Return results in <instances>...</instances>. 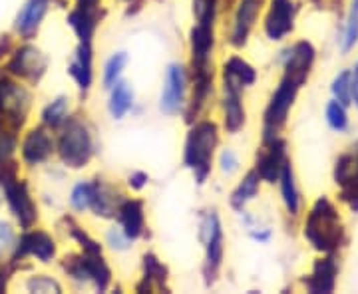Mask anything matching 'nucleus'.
<instances>
[{
    "instance_id": "obj_1",
    "label": "nucleus",
    "mask_w": 358,
    "mask_h": 294,
    "mask_svg": "<svg viewBox=\"0 0 358 294\" xmlns=\"http://www.w3.org/2000/svg\"><path fill=\"white\" fill-rule=\"evenodd\" d=\"M303 235L310 247L322 255H334L345 244L346 233L343 219L329 197H320L310 207Z\"/></svg>"
},
{
    "instance_id": "obj_2",
    "label": "nucleus",
    "mask_w": 358,
    "mask_h": 294,
    "mask_svg": "<svg viewBox=\"0 0 358 294\" xmlns=\"http://www.w3.org/2000/svg\"><path fill=\"white\" fill-rule=\"evenodd\" d=\"M217 145V126L213 122L195 124L185 143V166L195 173L197 183H205L211 171V157Z\"/></svg>"
},
{
    "instance_id": "obj_3",
    "label": "nucleus",
    "mask_w": 358,
    "mask_h": 294,
    "mask_svg": "<svg viewBox=\"0 0 358 294\" xmlns=\"http://www.w3.org/2000/svg\"><path fill=\"white\" fill-rule=\"evenodd\" d=\"M299 88L301 86L296 82L289 80V78H282L279 88L271 96V102L265 110V135H263L265 143L279 138V131L287 124L289 112H291L294 100H296Z\"/></svg>"
},
{
    "instance_id": "obj_4",
    "label": "nucleus",
    "mask_w": 358,
    "mask_h": 294,
    "mask_svg": "<svg viewBox=\"0 0 358 294\" xmlns=\"http://www.w3.org/2000/svg\"><path fill=\"white\" fill-rule=\"evenodd\" d=\"M94 152L92 135L82 119H70L60 138V157L66 166L80 169L90 161Z\"/></svg>"
},
{
    "instance_id": "obj_5",
    "label": "nucleus",
    "mask_w": 358,
    "mask_h": 294,
    "mask_svg": "<svg viewBox=\"0 0 358 294\" xmlns=\"http://www.w3.org/2000/svg\"><path fill=\"white\" fill-rule=\"evenodd\" d=\"M201 237H203L207 256H205V277L207 282L215 281L217 270L223 260V230L215 213H209L201 225Z\"/></svg>"
},
{
    "instance_id": "obj_6",
    "label": "nucleus",
    "mask_w": 358,
    "mask_h": 294,
    "mask_svg": "<svg viewBox=\"0 0 358 294\" xmlns=\"http://www.w3.org/2000/svg\"><path fill=\"white\" fill-rule=\"evenodd\" d=\"M296 4L293 0H271L267 18H265V34L271 40H282L294 30Z\"/></svg>"
},
{
    "instance_id": "obj_7",
    "label": "nucleus",
    "mask_w": 358,
    "mask_h": 294,
    "mask_svg": "<svg viewBox=\"0 0 358 294\" xmlns=\"http://www.w3.org/2000/svg\"><path fill=\"white\" fill-rule=\"evenodd\" d=\"M315 46L307 42V40H301L296 42L293 48H289V52L285 54V78L296 82L299 86H303L308 80V74L313 70L315 64Z\"/></svg>"
},
{
    "instance_id": "obj_8",
    "label": "nucleus",
    "mask_w": 358,
    "mask_h": 294,
    "mask_svg": "<svg viewBox=\"0 0 358 294\" xmlns=\"http://www.w3.org/2000/svg\"><path fill=\"white\" fill-rule=\"evenodd\" d=\"M2 185H4V191H6L8 205L14 211V215L20 221V225L22 227H30L36 221V207H34L30 195H28L26 183L18 181L14 175H4L2 177Z\"/></svg>"
},
{
    "instance_id": "obj_9",
    "label": "nucleus",
    "mask_w": 358,
    "mask_h": 294,
    "mask_svg": "<svg viewBox=\"0 0 358 294\" xmlns=\"http://www.w3.org/2000/svg\"><path fill=\"white\" fill-rule=\"evenodd\" d=\"M68 270H70L72 277H76L80 281H92L100 291H106L110 281H112V270L106 265V260L102 258V253L100 255L84 253V256L74 260Z\"/></svg>"
},
{
    "instance_id": "obj_10",
    "label": "nucleus",
    "mask_w": 358,
    "mask_h": 294,
    "mask_svg": "<svg viewBox=\"0 0 358 294\" xmlns=\"http://www.w3.org/2000/svg\"><path fill=\"white\" fill-rule=\"evenodd\" d=\"M185 70L178 64H171L167 68L166 84L162 91V100H159V110L167 115H176L183 105L185 98Z\"/></svg>"
},
{
    "instance_id": "obj_11",
    "label": "nucleus",
    "mask_w": 358,
    "mask_h": 294,
    "mask_svg": "<svg viewBox=\"0 0 358 294\" xmlns=\"http://www.w3.org/2000/svg\"><path fill=\"white\" fill-rule=\"evenodd\" d=\"M287 163V145L282 140L268 141L267 147L257 155V173L267 183H275L281 177L282 167Z\"/></svg>"
},
{
    "instance_id": "obj_12",
    "label": "nucleus",
    "mask_w": 358,
    "mask_h": 294,
    "mask_svg": "<svg viewBox=\"0 0 358 294\" xmlns=\"http://www.w3.org/2000/svg\"><path fill=\"white\" fill-rule=\"evenodd\" d=\"M336 277H338V263L334 255H324L315 260L313 272L307 279H303V284L308 293H333L336 288Z\"/></svg>"
},
{
    "instance_id": "obj_13",
    "label": "nucleus",
    "mask_w": 358,
    "mask_h": 294,
    "mask_svg": "<svg viewBox=\"0 0 358 294\" xmlns=\"http://www.w3.org/2000/svg\"><path fill=\"white\" fill-rule=\"evenodd\" d=\"M261 8H263V0H241L239 2V8L235 13V22H233V34H231V42L235 46H243L247 42V36H249L251 28L255 26Z\"/></svg>"
},
{
    "instance_id": "obj_14",
    "label": "nucleus",
    "mask_w": 358,
    "mask_h": 294,
    "mask_svg": "<svg viewBox=\"0 0 358 294\" xmlns=\"http://www.w3.org/2000/svg\"><path fill=\"white\" fill-rule=\"evenodd\" d=\"M213 24L197 22L192 30V52H193V68L195 70H209L211 50H213Z\"/></svg>"
},
{
    "instance_id": "obj_15",
    "label": "nucleus",
    "mask_w": 358,
    "mask_h": 294,
    "mask_svg": "<svg viewBox=\"0 0 358 294\" xmlns=\"http://www.w3.org/2000/svg\"><path fill=\"white\" fill-rule=\"evenodd\" d=\"M117 219L122 225V233L128 237L129 241H136L138 237L143 235L145 221H143V203L141 201H138V199L124 201L117 209Z\"/></svg>"
},
{
    "instance_id": "obj_16",
    "label": "nucleus",
    "mask_w": 358,
    "mask_h": 294,
    "mask_svg": "<svg viewBox=\"0 0 358 294\" xmlns=\"http://www.w3.org/2000/svg\"><path fill=\"white\" fill-rule=\"evenodd\" d=\"M225 128L229 133H237L245 126V108L241 103V86L225 80Z\"/></svg>"
},
{
    "instance_id": "obj_17",
    "label": "nucleus",
    "mask_w": 358,
    "mask_h": 294,
    "mask_svg": "<svg viewBox=\"0 0 358 294\" xmlns=\"http://www.w3.org/2000/svg\"><path fill=\"white\" fill-rule=\"evenodd\" d=\"M8 68L13 70L14 74H18V76L36 78L44 72V68H46V60L42 58V54H40L36 48L26 46V48H22V50L14 56V60L10 62Z\"/></svg>"
},
{
    "instance_id": "obj_18",
    "label": "nucleus",
    "mask_w": 358,
    "mask_h": 294,
    "mask_svg": "<svg viewBox=\"0 0 358 294\" xmlns=\"http://www.w3.org/2000/svg\"><path fill=\"white\" fill-rule=\"evenodd\" d=\"M18 255H34L38 256L40 260L48 263L52 256L56 255V244L52 241V237H48L46 233H28L22 237V243L18 249Z\"/></svg>"
},
{
    "instance_id": "obj_19",
    "label": "nucleus",
    "mask_w": 358,
    "mask_h": 294,
    "mask_svg": "<svg viewBox=\"0 0 358 294\" xmlns=\"http://www.w3.org/2000/svg\"><path fill=\"white\" fill-rule=\"evenodd\" d=\"M68 22L76 30V34L82 38V42H92V36L98 28V22H100V14L96 10V6L78 4L76 10L70 14Z\"/></svg>"
},
{
    "instance_id": "obj_20",
    "label": "nucleus",
    "mask_w": 358,
    "mask_h": 294,
    "mask_svg": "<svg viewBox=\"0 0 358 294\" xmlns=\"http://www.w3.org/2000/svg\"><path fill=\"white\" fill-rule=\"evenodd\" d=\"M52 147H54V143H52L50 135L44 129H34L26 138L22 155L28 163H40L52 154Z\"/></svg>"
},
{
    "instance_id": "obj_21",
    "label": "nucleus",
    "mask_w": 358,
    "mask_h": 294,
    "mask_svg": "<svg viewBox=\"0 0 358 294\" xmlns=\"http://www.w3.org/2000/svg\"><path fill=\"white\" fill-rule=\"evenodd\" d=\"M279 181H281V193H282L285 207H287L289 215L296 217V215H299V209H301V195H299L296 181H294L293 163H291L289 159H287V163H285V167H282Z\"/></svg>"
},
{
    "instance_id": "obj_22",
    "label": "nucleus",
    "mask_w": 358,
    "mask_h": 294,
    "mask_svg": "<svg viewBox=\"0 0 358 294\" xmlns=\"http://www.w3.org/2000/svg\"><path fill=\"white\" fill-rule=\"evenodd\" d=\"M120 197H115L114 187H110L108 183H94V201L92 209L96 211V215L100 217H112L115 211L120 209Z\"/></svg>"
},
{
    "instance_id": "obj_23",
    "label": "nucleus",
    "mask_w": 358,
    "mask_h": 294,
    "mask_svg": "<svg viewBox=\"0 0 358 294\" xmlns=\"http://www.w3.org/2000/svg\"><path fill=\"white\" fill-rule=\"evenodd\" d=\"M70 74L74 76L82 90H88L92 84V46H90V42L80 44L76 58L70 64Z\"/></svg>"
},
{
    "instance_id": "obj_24",
    "label": "nucleus",
    "mask_w": 358,
    "mask_h": 294,
    "mask_svg": "<svg viewBox=\"0 0 358 294\" xmlns=\"http://www.w3.org/2000/svg\"><path fill=\"white\" fill-rule=\"evenodd\" d=\"M26 102H28V96L22 88L14 86V84H2L0 86V108L6 112V114L13 115H24Z\"/></svg>"
},
{
    "instance_id": "obj_25",
    "label": "nucleus",
    "mask_w": 358,
    "mask_h": 294,
    "mask_svg": "<svg viewBox=\"0 0 358 294\" xmlns=\"http://www.w3.org/2000/svg\"><path fill=\"white\" fill-rule=\"evenodd\" d=\"M44 13H46V0H30L18 14V22H16L18 30L24 36H30L38 28Z\"/></svg>"
},
{
    "instance_id": "obj_26",
    "label": "nucleus",
    "mask_w": 358,
    "mask_h": 294,
    "mask_svg": "<svg viewBox=\"0 0 358 294\" xmlns=\"http://www.w3.org/2000/svg\"><path fill=\"white\" fill-rule=\"evenodd\" d=\"M223 70H225V80H229V82L237 84V86H251V84H255V68L251 64H247L241 58H237V56L229 58L225 62V66H223Z\"/></svg>"
},
{
    "instance_id": "obj_27",
    "label": "nucleus",
    "mask_w": 358,
    "mask_h": 294,
    "mask_svg": "<svg viewBox=\"0 0 358 294\" xmlns=\"http://www.w3.org/2000/svg\"><path fill=\"white\" fill-rule=\"evenodd\" d=\"M259 173L257 171H249L247 175H245V179L239 183V187L233 191L231 195V207L233 209H237V211H243V207L253 197H255L257 193H259Z\"/></svg>"
},
{
    "instance_id": "obj_28",
    "label": "nucleus",
    "mask_w": 358,
    "mask_h": 294,
    "mask_svg": "<svg viewBox=\"0 0 358 294\" xmlns=\"http://www.w3.org/2000/svg\"><path fill=\"white\" fill-rule=\"evenodd\" d=\"M167 281V269L157 260L155 255H145L143 256V282L138 284V291H143L145 286L152 288V284H157L159 288L166 286Z\"/></svg>"
},
{
    "instance_id": "obj_29",
    "label": "nucleus",
    "mask_w": 358,
    "mask_h": 294,
    "mask_svg": "<svg viewBox=\"0 0 358 294\" xmlns=\"http://www.w3.org/2000/svg\"><path fill=\"white\" fill-rule=\"evenodd\" d=\"M131 103H134V91L129 90L128 84L117 82L110 98V114L114 115L115 119H122L129 112Z\"/></svg>"
},
{
    "instance_id": "obj_30",
    "label": "nucleus",
    "mask_w": 358,
    "mask_h": 294,
    "mask_svg": "<svg viewBox=\"0 0 358 294\" xmlns=\"http://www.w3.org/2000/svg\"><path fill=\"white\" fill-rule=\"evenodd\" d=\"M334 183L338 187H343L350 181L358 179V167L357 159H355V154H345L341 155L334 163Z\"/></svg>"
},
{
    "instance_id": "obj_31",
    "label": "nucleus",
    "mask_w": 358,
    "mask_h": 294,
    "mask_svg": "<svg viewBox=\"0 0 358 294\" xmlns=\"http://www.w3.org/2000/svg\"><path fill=\"white\" fill-rule=\"evenodd\" d=\"M324 114H327V124H329L334 131L343 133V131L348 129V114H346L345 103H341L338 100H334L333 98L331 102L327 103Z\"/></svg>"
},
{
    "instance_id": "obj_32",
    "label": "nucleus",
    "mask_w": 358,
    "mask_h": 294,
    "mask_svg": "<svg viewBox=\"0 0 358 294\" xmlns=\"http://www.w3.org/2000/svg\"><path fill=\"white\" fill-rule=\"evenodd\" d=\"M358 44V0H352L350 13L346 18L345 34H343V50L350 52Z\"/></svg>"
},
{
    "instance_id": "obj_33",
    "label": "nucleus",
    "mask_w": 358,
    "mask_h": 294,
    "mask_svg": "<svg viewBox=\"0 0 358 294\" xmlns=\"http://www.w3.org/2000/svg\"><path fill=\"white\" fill-rule=\"evenodd\" d=\"M126 64H128V56L124 52L115 54V56H112L108 60L106 70H103V86L106 88H114L115 84H117V80H120V76H122V70L126 68Z\"/></svg>"
},
{
    "instance_id": "obj_34",
    "label": "nucleus",
    "mask_w": 358,
    "mask_h": 294,
    "mask_svg": "<svg viewBox=\"0 0 358 294\" xmlns=\"http://www.w3.org/2000/svg\"><path fill=\"white\" fill-rule=\"evenodd\" d=\"M334 100H338L341 103H345L346 108L352 103V90H350V70H343L338 76L333 80L331 86Z\"/></svg>"
},
{
    "instance_id": "obj_35",
    "label": "nucleus",
    "mask_w": 358,
    "mask_h": 294,
    "mask_svg": "<svg viewBox=\"0 0 358 294\" xmlns=\"http://www.w3.org/2000/svg\"><path fill=\"white\" fill-rule=\"evenodd\" d=\"M44 124L58 128L68 119V100L66 98H58L56 102H52L46 110H44Z\"/></svg>"
},
{
    "instance_id": "obj_36",
    "label": "nucleus",
    "mask_w": 358,
    "mask_h": 294,
    "mask_svg": "<svg viewBox=\"0 0 358 294\" xmlns=\"http://www.w3.org/2000/svg\"><path fill=\"white\" fill-rule=\"evenodd\" d=\"M94 201V183H80L72 191V207L76 211H86Z\"/></svg>"
},
{
    "instance_id": "obj_37",
    "label": "nucleus",
    "mask_w": 358,
    "mask_h": 294,
    "mask_svg": "<svg viewBox=\"0 0 358 294\" xmlns=\"http://www.w3.org/2000/svg\"><path fill=\"white\" fill-rule=\"evenodd\" d=\"M215 10H217V0H193V13H195L197 22L213 24Z\"/></svg>"
},
{
    "instance_id": "obj_38",
    "label": "nucleus",
    "mask_w": 358,
    "mask_h": 294,
    "mask_svg": "<svg viewBox=\"0 0 358 294\" xmlns=\"http://www.w3.org/2000/svg\"><path fill=\"white\" fill-rule=\"evenodd\" d=\"M341 199L348 205L352 213H358V179L350 181L341 187Z\"/></svg>"
},
{
    "instance_id": "obj_39",
    "label": "nucleus",
    "mask_w": 358,
    "mask_h": 294,
    "mask_svg": "<svg viewBox=\"0 0 358 294\" xmlns=\"http://www.w3.org/2000/svg\"><path fill=\"white\" fill-rule=\"evenodd\" d=\"M28 288L32 293H60V284L52 279H46V277H36V279L28 281Z\"/></svg>"
},
{
    "instance_id": "obj_40",
    "label": "nucleus",
    "mask_w": 358,
    "mask_h": 294,
    "mask_svg": "<svg viewBox=\"0 0 358 294\" xmlns=\"http://www.w3.org/2000/svg\"><path fill=\"white\" fill-rule=\"evenodd\" d=\"M237 167H239V159H237V155L233 154L231 149H225L223 154H221V171L223 173H235L237 171Z\"/></svg>"
},
{
    "instance_id": "obj_41",
    "label": "nucleus",
    "mask_w": 358,
    "mask_h": 294,
    "mask_svg": "<svg viewBox=\"0 0 358 294\" xmlns=\"http://www.w3.org/2000/svg\"><path fill=\"white\" fill-rule=\"evenodd\" d=\"M10 243H13V230L6 223L0 221V253L6 251L10 247Z\"/></svg>"
},
{
    "instance_id": "obj_42",
    "label": "nucleus",
    "mask_w": 358,
    "mask_h": 294,
    "mask_svg": "<svg viewBox=\"0 0 358 294\" xmlns=\"http://www.w3.org/2000/svg\"><path fill=\"white\" fill-rule=\"evenodd\" d=\"M148 185V175L143 171H136L129 175V187L131 189H143Z\"/></svg>"
},
{
    "instance_id": "obj_43",
    "label": "nucleus",
    "mask_w": 358,
    "mask_h": 294,
    "mask_svg": "<svg viewBox=\"0 0 358 294\" xmlns=\"http://www.w3.org/2000/svg\"><path fill=\"white\" fill-rule=\"evenodd\" d=\"M350 90H352V103L358 108V62L350 70Z\"/></svg>"
},
{
    "instance_id": "obj_44",
    "label": "nucleus",
    "mask_w": 358,
    "mask_h": 294,
    "mask_svg": "<svg viewBox=\"0 0 358 294\" xmlns=\"http://www.w3.org/2000/svg\"><path fill=\"white\" fill-rule=\"evenodd\" d=\"M98 2L100 0H78V4H82V6H98Z\"/></svg>"
},
{
    "instance_id": "obj_45",
    "label": "nucleus",
    "mask_w": 358,
    "mask_h": 294,
    "mask_svg": "<svg viewBox=\"0 0 358 294\" xmlns=\"http://www.w3.org/2000/svg\"><path fill=\"white\" fill-rule=\"evenodd\" d=\"M355 159H357V167H358V152H357V154H355Z\"/></svg>"
}]
</instances>
